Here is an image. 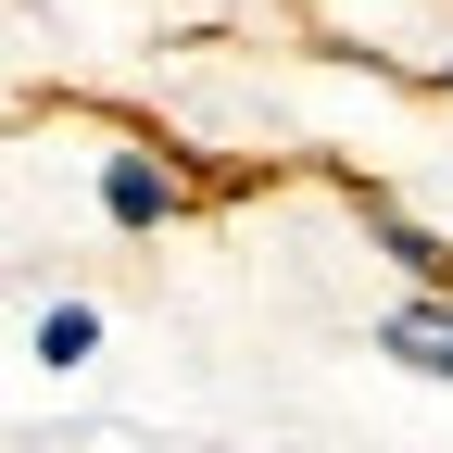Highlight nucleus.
Wrapping results in <instances>:
<instances>
[{"label":"nucleus","mask_w":453,"mask_h":453,"mask_svg":"<svg viewBox=\"0 0 453 453\" xmlns=\"http://www.w3.org/2000/svg\"><path fill=\"white\" fill-rule=\"evenodd\" d=\"M101 214L127 226V240H164V226L189 214V151H151V139L101 151Z\"/></svg>","instance_id":"nucleus-1"},{"label":"nucleus","mask_w":453,"mask_h":453,"mask_svg":"<svg viewBox=\"0 0 453 453\" xmlns=\"http://www.w3.org/2000/svg\"><path fill=\"white\" fill-rule=\"evenodd\" d=\"M340 189H353V214H365V240H378L390 265H403L416 290H453V240H441V226H416L403 202H390V189H365V177H340Z\"/></svg>","instance_id":"nucleus-2"},{"label":"nucleus","mask_w":453,"mask_h":453,"mask_svg":"<svg viewBox=\"0 0 453 453\" xmlns=\"http://www.w3.org/2000/svg\"><path fill=\"white\" fill-rule=\"evenodd\" d=\"M378 353H403L416 378H453V290H403L378 315Z\"/></svg>","instance_id":"nucleus-3"},{"label":"nucleus","mask_w":453,"mask_h":453,"mask_svg":"<svg viewBox=\"0 0 453 453\" xmlns=\"http://www.w3.org/2000/svg\"><path fill=\"white\" fill-rule=\"evenodd\" d=\"M26 353H38V365H50V378H76V365H88V353H101V303H50V315H38V327H26Z\"/></svg>","instance_id":"nucleus-4"},{"label":"nucleus","mask_w":453,"mask_h":453,"mask_svg":"<svg viewBox=\"0 0 453 453\" xmlns=\"http://www.w3.org/2000/svg\"><path fill=\"white\" fill-rule=\"evenodd\" d=\"M428 88H453V64H441V76H428Z\"/></svg>","instance_id":"nucleus-5"}]
</instances>
